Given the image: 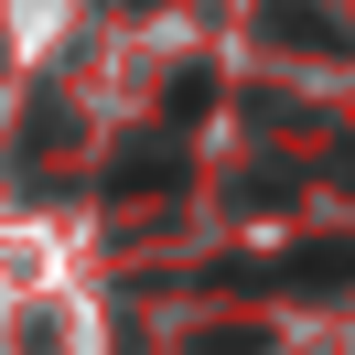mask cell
<instances>
[{
  "instance_id": "1",
  "label": "cell",
  "mask_w": 355,
  "mask_h": 355,
  "mask_svg": "<svg viewBox=\"0 0 355 355\" xmlns=\"http://www.w3.org/2000/svg\"><path fill=\"white\" fill-rule=\"evenodd\" d=\"M173 183H183V130H173V119L108 162V194H173Z\"/></svg>"
},
{
  "instance_id": "2",
  "label": "cell",
  "mask_w": 355,
  "mask_h": 355,
  "mask_svg": "<svg viewBox=\"0 0 355 355\" xmlns=\"http://www.w3.org/2000/svg\"><path fill=\"white\" fill-rule=\"evenodd\" d=\"M259 33H269V44H291V54H355V33L334 22L323 0H269V11H259Z\"/></svg>"
},
{
  "instance_id": "3",
  "label": "cell",
  "mask_w": 355,
  "mask_h": 355,
  "mask_svg": "<svg viewBox=\"0 0 355 355\" xmlns=\"http://www.w3.org/2000/svg\"><path fill=\"white\" fill-rule=\"evenodd\" d=\"M259 280H291V291H323V280H355V237H323V248H291V259H269Z\"/></svg>"
},
{
  "instance_id": "4",
  "label": "cell",
  "mask_w": 355,
  "mask_h": 355,
  "mask_svg": "<svg viewBox=\"0 0 355 355\" xmlns=\"http://www.w3.org/2000/svg\"><path fill=\"white\" fill-rule=\"evenodd\" d=\"M205 108H216V76H205V65H183V76H173V97H162V119H173V130H194Z\"/></svg>"
},
{
  "instance_id": "5",
  "label": "cell",
  "mask_w": 355,
  "mask_h": 355,
  "mask_svg": "<svg viewBox=\"0 0 355 355\" xmlns=\"http://www.w3.org/2000/svg\"><path fill=\"white\" fill-rule=\"evenodd\" d=\"M259 345H269L259 323H226V334H194V355H259Z\"/></svg>"
}]
</instances>
